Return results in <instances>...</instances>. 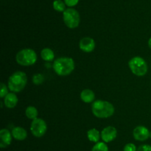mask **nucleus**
<instances>
[{
	"label": "nucleus",
	"mask_w": 151,
	"mask_h": 151,
	"mask_svg": "<svg viewBox=\"0 0 151 151\" xmlns=\"http://www.w3.org/2000/svg\"><path fill=\"white\" fill-rule=\"evenodd\" d=\"M91 111L97 118H107L114 115L115 109L111 102L103 100H96L91 105Z\"/></svg>",
	"instance_id": "f257e3e1"
},
{
	"label": "nucleus",
	"mask_w": 151,
	"mask_h": 151,
	"mask_svg": "<svg viewBox=\"0 0 151 151\" xmlns=\"http://www.w3.org/2000/svg\"><path fill=\"white\" fill-rule=\"evenodd\" d=\"M53 70L60 76L69 75L75 69V62L70 57H60L53 62Z\"/></svg>",
	"instance_id": "f03ea898"
},
{
	"label": "nucleus",
	"mask_w": 151,
	"mask_h": 151,
	"mask_svg": "<svg viewBox=\"0 0 151 151\" xmlns=\"http://www.w3.org/2000/svg\"><path fill=\"white\" fill-rule=\"evenodd\" d=\"M27 82V76L22 71H16L13 73L7 81L9 90L13 93H19L24 90Z\"/></svg>",
	"instance_id": "7ed1b4c3"
},
{
	"label": "nucleus",
	"mask_w": 151,
	"mask_h": 151,
	"mask_svg": "<svg viewBox=\"0 0 151 151\" xmlns=\"http://www.w3.org/2000/svg\"><path fill=\"white\" fill-rule=\"evenodd\" d=\"M16 61L22 66H31L36 62L37 54L32 49H22L16 54Z\"/></svg>",
	"instance_id": "20e7f679"
},
{
	"label": "nucleus",
	"mask_w": 151,
	"mask_h": 151,
	"mask_svg": "<svg viewBox=\"0 0 151 151\" xmlns=\"http://www.w3.org/2000/svg\"><path fill=\"white\" fill-rule=\"evenodd\" d=\"M128 66L131 72L137 76H143L147 72V62L140 56L133 57L128 62Z\"/></svg>",
	"instance_id": "39448f33"
},
{
	"label": "nucleus",
	"mask_w": 151,
	"mask_h": 151,
	"mask_svg": "<svg viewBox=\"0 0 151 151\" xmlns=\"http://www.w3.org/2000/svg\"><path fill=\"white\" fill-rule=\"evenodd\" d=\"M63 20L68 28L75 29L79 26L81 17L78 10L72 7H69L63 12Z\"/></svg>",
	"instance_id": "423d86ee"
},
{
	"label": "nucleus",
	"mask_w": 151,
	"mask_h": 151,
	"mask_svg": "<svg viewBox=\"0 0 151 151\" xmlns=\"http://www.w3.org/2000/svg\"><path fill=\"white\" fill-rule=\"evenodd\" d=\"M47 130V123L42 118H37L32 120L30 125V131L34 136L40 138L44 136Z\"/></svg>",
	"instance_id": "0eeeda50"
},
{
	"label": "nucleus",
	"mask_w": 151,
	"mask_h": 151,
	"mask_svg": "<svg viewBox=\"0 0 151 151\" xmlns=\"http://www.w3.org/2000/svg\"><path fill=\"white\" fill-rule=\"evenodd\" d=\"M134 138L139 142H145L150 138V131L145 126H137L133 131Z\"/></svg>",
	"instance_id": "6e6552de"
},
{
	"label": "nucleus",
	"mask_w": 151,
	"mask_h": 151,
	"mask_svg": "<svg viewBox=\"0 0 151 151\" xmlns=\"http://www.w3.org/2000/svg\"><path fill=\"white\" fill-rule=\"evenodd\" d=\"M117 136V130L113 126H108L101 131V139L106 143L114 140Z\"/></svg>",
	"instance_id": "1a4fd4ad"
},
{
	"label": "nucleus",
	"mask_w": 151,
	"mask_h": 151,
	"mask_svg": "<svg viewBox=\"0 0 151 151\" xmlns=\"http://www.w3.org/2000/svg\"><path fill=\"white\" fill-rule=\"evenodd\" d=\"M79 47L82 51L91 53L95 48V41L91 37H84L80 41Z\"/></svg>",
	"instance_id": "9d476101"
},
{
	"label": "nucleus",
	"mask_w": 151,
	"mask_h": 151,
	"mask_svg": "<svg viewBox=\"0 0 151 151\" xmlns=\"http://www.w3.org/2000/svg\"><path fill=\"white\" fill-rule=\"evenodd\" d=\"M12 133L7 129L3 128L0 130V147L5 148L11 144Z\"/></svg>",
	"instance_id": "9b49d317"
},
{
	"label": "nucleus",
	"mask_w": 151,
	"mask_h": 151,
	"mask_svg": "<svg viewBox=\"0 0 151 151\" xmlns=\"http://www.w3.org/2000/svg\"><path fill=\"white\" fill-rule=\"evenodd\" d=\"M19 99L16 93H8L4 98V104L7 108H14L18 104Z\"/></svg>",
	"instance_id": "f8f14e48"
},
{
	"label": "nucleus",
	"mask_w": 151,
	"mask_h": 151,
	"mask_svg": "<svg viewBox=\"0 0 151 151\" xmlns=\"http://www.w3.org/2000/svg\"><path fill=\"white\" fill-rule=\"evenodd\" d=\"M12 136L16 140L23 141L27 136V133L24 128L22 127H15L12 129Z\"/></svg>",
	"instance_id": "ddd939ff"
},
{
	"label": "nucleus",
	"mask_w": 151,
	"mask_h": 151,
	"mask_svg": "<svg viewBox=\"0 0 151 151\" xmlns=\"http://www.w3.org/2000/svg\"><path fill=\"white\" fill-rule=\"evenodd\" d=\"M81 99L85 103L94 102L95 99V94L93 90L90 89H85L81 93Z\"/></svg>",
	"instance_id": "4468645a"
},
{
	"label": "nucleus",
	"mask_w": 151,
	"mask_h": 151,
	"mask_svg": "<svg viewBox=\"0 0 151 151\" xmlns=\"http://www.w3.org/2000/svg\"><path fill=\"white\" fill-rule=\"evenodd\" d=\"M87 137H88V140L91 142L97 143L101 137V133H100V131L96 128L90 129L87 132Z\"/></svg>",
	"instance_id": "2eb2a0df"
},
{
	"label": "nucleus",
	"mask_w": 151,
	"mask_h": 151,
	"mask_svg": "<svg viewBox=\"0 0 151 151\" xmlns=\"http://www.w3.org/2000/svg\"><path fill=\"white\" fill-rule=\"evenodd\" d=\"M41 56L46 62H52L55 59V53L52 49L46 47L41 50Z\"/></svg>",
	"instance_id": "dca6fc26"
},
{
	"label": "nucleus",
	"mask_w": 151,
	"mask_h": 151,
	"mask_svg": "<svg viewBox=\"0 0 151 151\" xmlns=\"http://www.w3.org/2000/svg\"><path fill=\"white\" fill-rule=\"evenodd\" d=\"M38 110L33 106H29L25 110V115L29 119L34 120L38 117Z\"/></svg>",
	"instance_id": "f3484780"
},
{
	"label": "nucleus",
	"mask_w": 151,
	"mask_h": 151,
	"mask_svg": "<svg viewBox=\"0 0 151 151\" xmlns=\"http://www.w3.org/2000/svg\"><path fill=\"white\" fill-rule=\"evenodd\" d=\"M53 8L58 12H64L66 10V4L62 0H55L53 1Z\"/></svg>",
	"instance_id": "a211bd4d"
},
{
	"label": "nucleus",
	"mask_w": 151,
	"mask_h": 151,
	"mask_svg": "<svg viewBox=\"0 0 151 151\" xmlns=\"http://www.w3.org/2000/svg\"><path fill=\"white\" fill-rule=\"evenodd\" d=\"M91 151H109V147L106 142H98L93 146Z\"/></svg>",
	"instance_id": "6ab92c4d"
},
{
	"label": "nucleus",
	"mask_w": 151,
	"mask_h": 151,
	"mask_svg": "<svg viewBox=\"0 0 151 151\" xmlns=\"http://www.w3.org/2000/svg\"><path fill=\"white\" fill-rule=\"evenodd\" d=\"M44 81V76L41 73H36L32 76V82L36 85L42 84Z\"/></svg>",
	"instance_id": "aec40b11"
},
{
	"label": "nucleus",
	"mask_w": 151,
	"mask_h": 151,
	"mask_svg": "<svg viewBox=\"0 0 151 151\" xmlns=\"http://www.w3.org/2000/svg\"><path fill=\"white\" fill-rule=\"evenodd\" d=\"M7 93H8V92H7V87L6 86V84H4V83L1 82V91H0V97H1V99H4Z\"/></svg>",
	"instance_id": "412c9836"
},
{
	"label": "nucleus",
	"mask_w": 151,
	"mask_h": 151,
	"mask_svg": "<svg viewBox=\"0 0 151 151\" xmlns=\"http://www.w3.org/2000/svg\"><path fill=\"white\" fill-rule=\"evenodd\" d=\"M124 151H137V149L134 144L128 143L124 147Z\"/></svg>",
	"instance_id": "4be33fe9"
},
{
	"label": "nucleus",
	"mask_w": 151,
	"mask_h": 151,
	"mask_svg": "<svg viewBox=\"0 0 151 151\" xmlns=\"http://www.w3.org/2000/svg\"><path fill=\"white\" fill-rule=\"evenodd\" d=\"M63 1H64L66 5H67L69 7H72L77 5L79 2V0H63Z\"/></svg>",
	"instance_id": "5701e85b"
},
{
	"label": "nucleus",
	"mask_w": 151,
	"mask_h": 151,
	"mask_svg": "<svg viewBox=\"0 0 151 151\" xmlns=\"http://www.w3.org/2000/svg\"><path fill=\"white\" fill-rule=\"evenodd\" d=\"M137 151H151V145L142 144L140 145L137 149Z\"/></svg>",
	"instance_id": "b1692460"
},
{
	"label": "nucleus",
	"mask_w": 151,
	"mask_h": 151,
	"mask_svg": "<svg viewBox=\"0 0 151 151\" xmlns=\"http://www.w3.org/2000/svg\"><path fill=\"white\" fill-rule=\"evenodd\" d=\"M147 44H148V47H150V49L151 50V37H150V38H149L148 42H147Z\"/></svg>",
	"instance_id": "393cba45"
},
{
	"label": "nucleus",
	"mask_w": 151,
	"mask_h": 151,
	"mask_svg": "<svg viewBox=\"0 0 151 151\" xmlns=\"http://www.w3.org/2000/svg\"><path fill=\"white\" fill-rule=\"evenodd\" d=\"M150 138H151V131H150Z\"/></svg>",
	"instance_id": "a878e982"
}]
</instances>
